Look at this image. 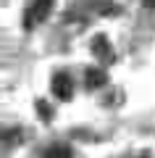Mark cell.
I'll return each mask as SVG.
<instances>
[{
  "instance_id": "cell-7",
  "label": "cell",
  "mask_w": 155,
  "mask_h": 158,
  "mask_svg": "<svg viewBox=\"0 0 155 158\" xmlns=\"http://www.w3.org/2000/svg\"><path fill=\"white\" fill-rule=\"evenodd\" d=\"M145 6H147V8H155V0H145Z\"/></svg>"
},
{
  "instance_id": "cell-3",
  "label": "cell",
  "mask_w": 155,
  "mask_h": 158,
  "mask_svg": "<svg viewBox=\"0 0 155 158\" xmlns=\"http://www.w3.org/2000/svg\"><path fill=\"white\" fill-rule=\"evenodd\" d=\"M92 53L100 58V61H105V63L116 61V56H113L111 42H108V37H105V34H100V37H95V40H92Z\"/></svg>"
},
{
  "instance_id": "cell-5",
  "label": "cell",
  "mask_w": 155,
  "mask_h": 158,
  "mask_svg": "<svg viewBox=\"0 0 155 158\" xmlns=\"http://www.w3.org/2000/svg\"><path fill=\"white\" fill-rule=\"evenodd\" d=\"M45 158H74V153L66 145H50L45 150Z\"/></svg>"
},
{
  "instance_id": "cell-1",
  "label": "cell",
  "mask_w": 155,
  "mask_h": 158,
  "mask_svg": "<svg viewBox=\"0 0 155 158\" xmlns=\"http://www.w3.org/2000/svg\"><path fill=\"white\" fill-rule=\"evenodd\" d=\"M50 11H53V0H32L27 6V13H24V27L34 29L50 16Z\"/></svg>"
},
{
  "instance_id": "cell-2",
  "label": "cell",
  "mask_w": 155,
  "mask_h": 158,
  "mask_svg": "<svg viewBox=\"0 0 155 158\" xmlns=\"http://www.w3.org/2000/svg\"><path fill=\"white\" fill-rule=\"evenodd\" d=\"M53 95L58 98V100H71V95H74V82H71V77L68 74H55L53 77Z\"/></svg>"
},
{
  "instance_id": "cell-4",
  "label": "cell",
  "mask_w": 155,
  "mask_h": 158,
  "mask_svg": "<svg viewBox=\"0 0 155 158\" xmlns=\"http://www.w3.org/2000/svg\"><path fill=\"white\" fill-rule=\"evenodd\" d=\"M84 85H87L89 90H100V87H105L108 85V74L103 71V66L87 69V74H84Z\"/></svg>"
},
{
  "instance_id": "cell-6",
  "label": "cell",
  "mask_w": 155,
  "mask_h": 158,
  "mask_svg": "<svg viewBox=\"0 0 155 158\" xmlns=\"http://www.w3.org/2000/svg\"><path fill=\"white\" fill-rule=\"evenodd\" d=\"M37 108H39V116L45 118V121H50V118H53V113H50V106L45 100H37Z\"/></svg>"
}]
</instances>
